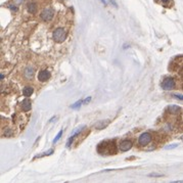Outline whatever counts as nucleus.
I'll use <instances>...</instances> for the list:
<instances>
[{
  "mask_svg": "<svg viewBox=\"0 0 183 183\" xmlns=\"http://www.w3.org/2000/svg\"><path fill=\"white\" fill-rule=\"evenodd\" d=\"M97 153L101 155H111L117 154L115 140H104L97 145Z\"/></svg>",
  "mask_w": 183,
  "mask_h": 183,
  "instance_id": "nucleus-1",
  "label": "nucleus"
},
{
  "mask_svg": "<svg viewBox=\"0 0 183 183\" xmlns=\"http://www.w3.org/2000/svg\"><path fill=\"white\" fill-rule=\"evenodd\" d=\"M179 144H177V143H173V144H170V145H167L165 147V149L169 150V149H176V147L178 146Z\"/></svg>",
  "mask_w": 183,
  "mask_h": 183,
  "instance_id": "nucleus-16",
  "label": "nucleus"
},
{
  "mask_svg": "<svg viewBox=\"0 0 183 183\" xmlns=\"http://www.w3.org/2000/svg\"><path fill=\"white\" fill-rule=\"evenodd\" d=\"M31 107H32V103H31V100H29L28 98L23 100L22 102V108L24 112H29L31 110Z\"/></svg>",
  "mask_w": 183,
  "mask_h": 183,
  "instance_id": "nucleus-9",
  "label": "nucleus"
},
{
  "mask_svg": "<svg viewBox=\"0 0 183 183\" xmlns=\"http://www.w3.org/2000/svg\"><path fill=\"white\" fill-rule=\"evenodd\" d=\"M108 124H110V120H106V121H99L98 123H96L95 124V128L97 130H102V129H104Z\"/></svg>",
  "mask_w": 183,
  "mask_h": 183,
  "instance_id": "nucleus-8",
  "label": "nucleus"
},
{
  "mask_svg": "<svg viewBox=\"0 0 183 183\" xmlns=\"http://www.w3.org/2000/svg\"><path fill=\"white\" fill-rule=\"evenodd\" d=\"M181 139H182V141H183V136H182V137H181Z\"/></svg>",
  "mask_w": 183,
  "mask_h": 183,
  "instance_id": "nucleus-25",
  "label": "nucleus"
},
{
  "mask_svg": "<svg viewBox=\"0 0 183 183\" xmlns=\"http://www.w3.org/2000/svg\"><path fill=\"white\" fill-rule=\"evenodd\" d=\"M151 139H153V136H151V134L145 132V133H142L141 135L139 136L138 143L141 146H146L151 141Z\"/></svg>",
  "mask_w": 183,
  "mask_h": 183,
  "instance_id": "nucleus-4",
  "label": "nucleus"
},
{
  "mask_svg": "<svg viewBox=\"0 0 183 183\" xmlns=\"http://www.w3.org/2000/svg\"><path fill=\"white\" fill-rule=\"evenodd\" d=\"M149 177H162L163 175L159 174V173H150V174H149Z\"/></svg>",
  "mask_w": 183,
  "mask_h": 183,
  "instance_id": "nucleus-17",
  "label": "nucleus"
},
{
  "mask_svg": "<svg viewBox=\"0 0 183 183\" xmlns=\"http://www.w3.org/2000/svg\"><path fill=\"white\" fill-rule=\"evenodd\" d=\"M82 104H83V100H78L74 104H72L71 107L73 108V110H76V108H79L81 106H82Z\"/></svg>",
  "mask_w": 183,
  "mask_h": 183,
  "instance_id": "nucleus-13",
  "label": "nucleus"
},
{
  "mask_svg": "<svg viewBox=\"0 0 183 183\" xmlns=\"http://www.w3.org/2000/svg\"><path fill=\"white\" fill-rule=\"evenodd\" d=\"M173 96H175L176 98L180 99V100H183V95H173Z\"/></svg>",
  "mask_w": 183,
  "mask_h": 183,
  "instance_id": "nucleus-21",
  "label": "nucleus"
},
{
  "mask_svg": "<svg viewBox=\"0 0 183 183\" xmlns=\"http://www.w3.org/2000/svg\"><path fill=\"white\" fill-rule=\"evenodd\" d=\"M120 149L122 151H128L129 149H131L132 147V142L130 140H123L122 142L120 143Z\"/></svg>",
  "mask_w": 183,
  "mask_h": 183,
  "instance_id": "nucleus-7",
  "label": "nucleus"
},
{
  "mask_svg": "<svg viewBox=\"0 0 183 183\" xmlns=\"http://www.w3.org/2000/svg\"><path fill=\"white\" fill-rule=\"evenodd\" d=\"M53 153V149H49L48 151H46V153H43V154H38L35 157V159H37V158H42V157H45V155H50Z\"/></svg>",
  "mask_w": 183,
  "mask_h": 183,
  "instance_id": "nucleus-15",
  "label": "nucleus"
},
{
  "mask_svg": "<svg viewBox=\"0 0 183 183\" xmlns=\"http://www.w3.org/2000/svg\"><path fill=\"white\" fill-rule=\"evenodd\" d=\"M33 91H34V89L32 87H30V86L25 87L24 90H23V94H24V96H26V97H29V96L32 95Z\"/></svg>",
  "mask_w": 183,
  "mask_h": 183,
  "instance_id": "nucleus-11",
  "label": "nucleus"
},
{
  "mask_svg": "<svg viewBox=\"0 0 183 183\" xmlns=\"http://www.w3.org/2000/svg\"><path fill=\"white\" fill-rule=\"evenodd\" d=\"M9 8L11 9V10H14V11H17L18 10V8L15 7L14 5H9Z\"/></svg>",
  "mask_w": 183,
  "mask_h": 183,
  "instance_id": "nucleus-20",
  "label": "nucleus"
},
{
  "mask_svg": "<svg viewBox=\"0 0 183 183\" xmlns=\"http://www.w3.org/2000/svg\"><path fill=\"white\" fill-rule=\"evenodd\" d=\"M65 37H67V33L63 28H58L53 32V39L57 43L64 42L65 40Z\"/></svg>",
  "mask_w": 183,
  "mask_h": 183,
  "instance_id": "nucleus-2",
  "label": "nucleus"
},
{
  "mask_svg": "<svg viewBox=\"0 0 183 183\" xmlns=\"http://www.w3.org/2000/svg\"><path fill=\"white\" fill-rule=\"evenodd\" d=\"M14 1H15V2H17V3H18V4H21V3H22L23 1H24V0H14Z\"/></svg>",
  "mask_w": 183,
  "mask_h": 183,
  "instance_id": "nucleus-22",
  "label": "nucleus"
},
{
  "mask_svg": "<svg viewBox=\"0 0 183 183\" xmlns=\"http://www.w3.org/2000/svg\"><path fill=\"white\" fill-rule=\"evenodd\" d=\"M169 2H170V0H162V3L164 4L165 7H170L169 6Z\"/></svg>",
  "mask_w": 183,
  "mask_h": 183,
  "instance_id": "nucleus-18",
  "label": "nucleus"
},
{
  "mask_svg": "<svg viewBox=\"0 0 183 183\" xmlns=\"http://www.w3.org/2000/svg\"><path fill=\"white\" fill-rule=\"evenodd\" d=\"M175 183H183V180H178V181H174Z\"/></svg>",
  "mask_w": 183,
  "mask_h": 183,
  "instance_id": "nucleus-23",
  "label": "nucleus"
},
{
  "mask_svg": "<svg viewBox=\"0 0 183 183\" xmlns=\"http://www.w3.org/2000/svg\"><path fill=\"white\" fill-rule=\"evenodd\" d=\"M49 78H50V73L47 70H43V71H41L38 74V80L41 81V82H45V81H47Z\"/></svg>",
  "mask_w": 183,
  "mask_h": 183,
  "instance_id": "nucleus-6",
  "label": "nucleus"
},
{
  "mask_svg": "<svg viewBox=\"0 0 183 183\" xmlns=\"http://www.w3.org/2000/svg\"><path fill=\"white\" fill-rule=\"evenodd\" d=\"M161 86L163 89H165V90H172V89H174L175 86H176V83H175V81L172 78H165V79L163 80Z\"/></svg>",
  "mask_w": 183,
  "mask_h": 183,
  "instance_id": "nucleus-3",
  "label": "nucleus"
},
{
  "mask_svg": "<svg viewBox=\"0 0 183 183\" xmlns=\"http://www.w3.org/2000/svg\"><path fill=\"white\" fill-rule=\"evenodd\" d=\"M167 111L171 112V114H178V112H180V107L177 106H170L167 108Z\"/></svg>",
  "mask_w": 183,
  "mask_h": 183,
  "instance_id": "nucleus-12",
  "label": "nucleus"
},
{
  "mask_svg": "<svg viewBox=\"0 0 183 183\" xmlns=\"http://www.w3.org/2000/svg\"><path fill=\"white\" fill-rule=\"evenodd\" d=\"M53 15H54V10L52 8H50V7H48V8H45L43 11H42L40 17L44 22H49L52 19Z\"/></svg>",
  "mask_w": 183,
  "mask_h": 183,
  "instance_id": "nucleus-5",
  "label": "nucleus"
},
{
  "mask_svg": "<svg viewBox=\"0 0 183 183\" xmlns=\"http://www.w3.org/2000/svg\"><path fill=\"white\" fill-rule=\"evenodd\" d=\"M100 1H101V2H102V3H103V4H107V1H106V0H100Z\"/></svg>",
  "mask_w": 183,
  "mask_h": 183,
  "instance_id": "nucleus-24",
  "label": "nucleus"
},
{
  "mask_svg": "<svg viewBox=\"0 0 183 183\" xmlns=\"http://www.w3.org/2000/svg\"><path fill=\"white\" fill-rule=\"evenodd\" d=\"M27 8H28V11L30 13H36L38 7L35 2H30V3H28V5H27Z\"/></svg>",
  "mask_w": 183,
  "mask_h": 183,
  "instance_id": "nucleus-10",
  "label": "nucleus"
},
{
  "mask_svg": "<svg viewBox=\"0 0 183 183\" xmlns=\"http://www.w3.org/2000/svg\"><path fill=\"white\" fill-rule=\"evenodd\" d=\"M90 100H91V97H87V98H85L83 100V104H87L88 102H90Z\"/></svg>",
  "mask_w": 183,
  "mask_h": 183,
  "instance_id": "nucleus-19",
  "label": "nucleus"
},
{
  "mask_svg": "<svg viewBox=\"0 0 183 183\" xmlns=\"http://www.w3.org/2000/svg\"><path fill=\"white\" fill-rule=\"evenodd\" d=\"M61 135H63V130H60V132H58V134L55 136V138H54L53 139V141H52V143H53V144H55V143L58 141V140H60V137H61Z\"/></svg>",
  "mask_w": 183,
  "mask_h": 183,
  "instance_id": "nucleus-14",
  "label": "nucleus"
}]
</instances>
